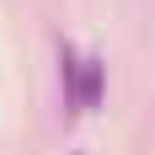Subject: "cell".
<instances>
[{"label": "cell", "mask_w": 155, "mask_h": 155, "mask_svg": "<svg viewBox=\"0 0 155 155\" xmlns=\"http://www.w3.org/2000/svg\"><path fill=\"white\" fill-rule=\"evenodd\" d=\"M80 64H86V59L64 43L59 48V86H64V107H70V112H80Z\"/></svg>", "instance_id": "6da1fadb"}, {"label": "cell", "mask_w": 155, "mask_h": 155, "mask_svg": "<svg viewBox=\"0 0 155 155\" xmlns=\"http://www.w3.org/2000/svg\"><path fill=\"white\" fill-rule=\"evenodd\" d=\"M102 107V59H86L80 64V112H96Z\"/></svg>", "instance_id": "7a4b0ae2"}]
</instances>
